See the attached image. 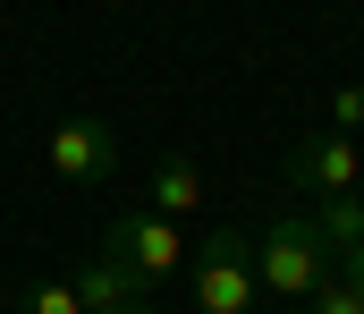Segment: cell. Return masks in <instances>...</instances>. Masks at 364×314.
Returning <instances> with one entry per match:
<instances>
[{
    "label": "cell",
    "instance_id": "10",
    "mask_svg": "<svg viewBox=\"0 0 364 314\" xmlns=\"http://www.w3.org/2000/svg\"><path fill=\"white\" fill-rule=\"evenodd\" d=\"M17 314H85V306H77V289H68V281H34V289L17 298Z\"/></svg>",
    "mask_w": 364,
    "mask_h": 314
},
{
    "label": "cell",
    "instance_id": "8",
    "mask_svg": "<svg viewBox=\"0 0 364 314\" xmlns=\"http://www.w3.org/2000/svg\"><path fill=\"white\" fill-rule=\"evenodd\" d=\"M305 229L322 238V255H356L364 246V196H331V204L305 212Z\"/></svg>",
    "mask_w": 364,
    "mask_h": 314
},
{
    "label": "cell",
    "instance_id": "7",
    "mask_svg": "<svg viewBox=\"0 0 364 314\" xmlns=\"http://www.w3.org/2000/svg\"><path fill=\"white\" fill-rule=\"evenodd\" d=\"M144 212H161V221H195V212H203V170H195V162H186V153H170V162H153V204Z\"/></svg>",
    "mask_w": 364,
    "mask_h": 314
},
{
    "label": "cell",
    "instance_id": "13",
    "mask_svg": "<svg viewBox=\"0 0 364 314\" xmlns=\"http://www.w3.org/2000/svg\"><path fill=\"white\" fill-rule=\"evenodd\" d=\"M119 314H153V306H119Z\"/></svg>",
    "mask_w": 364,
    "mask_h": 314
},
{
    "label": "cell",
    "instance_id": "9",
    "mask_svg": "<svg viewBox=\"0 0 364 314\" xmlns=\"http://www.w3.org/2000/svg\"><path fill=\"white\" fill-rule=\"evenodd\" d=\"M305 306H314V314H364V281H348V272H331V281H322V289H314Z\"/></svg>",
    "mask_w": 364,
    "mask_h": 314
},
{
    "label": "cell",
    "instance_id": "3",
    "mask_svg": "<svg viewBox=\"0 0 364 314\" xmlns=\"http://www.w3.org/2000/svg\"><path fill=\"white\" fill-rule=\"evenodd\" d=\"M102 255H110V263H127V272H136V289L153 298L161 281H178V272H186V255H195V246H186L178 221H161V212H119V221L102 229Z\"/></svg>",
    "mask_w": 364,
    "mask_h": 314
},
{
    "label": "cell",
    "instance_id": "6",
    "mask_svg": "<svg viewBox=\"0 0 364 314\" xmlns=\"http://www.w3.org/2000/svg\"><path fill=\"white\" fill-rule=\"evenodd\" d=\"M68 289H77V306H85V314H119V306H144L136 272H127V263H110V255H85Z\"/></svg>",
    "mask_w": 364,
    "mask_h": 314
},
{
    "label": "cell",
    "instance_id": "1",
    "mask_svg": "<svg viewBox=\"0 0 364 314\" xmlns=\"http://www.w3.org/2000/svg\"><path fill=\"white\" fill-rule=\"evenodd\" d=\"M195 314H263L255 229H212L195 246Z\"/></svg>",
    "mask_w": 364,
    "mask_h": 314
},
{
    "label": "cell",
    "instance_id": "4",
    "mask_svg": "<svg viewBox=\"0 0 364 314\" xmlns=\"http://www.w3.org/2000/svg\"><path fill=\"white\" fill-rule=\"evenodd\" d=\"M288 187L314 196V204L356 196V187H364V145H356V136H296V153H288Z\"/></svg>",
    "mask_w": 364,
    "mask_h": 314
},
{
    "label": "cell",
    "instance_id": "12",
    "mask_svg": "<svg viewBox=\"0 0 364 314\" xmlns=\"http://www.w3.org/2000/svg\"><path fill=\"white\" fill-rule=\"evenodd\" d=\"M348 281H364V246H356V255H348Z\"/></svg>",
    "mask_w": 364,
    "mask_h": 314
},
{
    "label": "cell",
    "instance_id": "2",
    "mask_svg": "<svg viewBox=\"0 0 364 314\" xmlns=\"http://www.w3.org/2000/svg\"><path fill=\"white\" fill-rule=\"evenodd\" d=\"M255 281H263V298H314V289L331 281V255H322V238L305 229V212L255 229Z\"/></svg>",
    "mask_w": 364,
    "mask_h": 314
},
{
    "label": "cell",
    "instance_id": "5",
    "mask_svg": "<svg viewBox=\"0 0 364 314\" xmlns=\"http://www.w3.org/2000/svg\"><path fill=\"white\" fill-rule=\"evenodd\" d=\"M43 162H51L68 187H102L110 162H119V136H110V119H60V127L43 136Z\"/></svg>",
    "mask_w": 364,
    "mask_h": 314
},
{
    "label": "cell",
    "instance_id": "11",
    "mask_svg": "<svg viewBox=\"0 0 364 314\" xmlns=\"http://www.w3.org/2000/svg\"><path fill=\"white\" fill-rule=\"evenodd\" d=\"M364 127V85H339L331 94V136H356Z\"/></svg>",
    "mask_w": 364,
    "mask_h": 314
}]
</instances>
